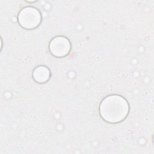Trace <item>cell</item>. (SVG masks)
Masks as SVG:
<instances>
[{
	"label": "cell",
	"instance_id": "3957f363",
	"mask_svg": "<svg viewBox=\"0 0 154 154\" xmlns=\"http://www.w3.org/2000/svg\"><path fill=\"white\" fill-rule=\"evenodd\" d=\"M49 49L52 55L60 58L69 54L71 49V45L67 38L64 36H57L51 40Z\"/></svg>",
	"mask_w": 154,
	"mask_h": 154
},
{
	"label": "cell",
	"instance_id": "277c9868",
	"mask_svg": "<svg viewBox=\"0 0 154 154\" xmlns=\"http://www.w3.org/2000/svg\"><path fill=\"white\" fill-rule=\"evenodd\" d=\"M51 76L49 69L44 66H39L34 69L32 72V77L34 81L38 83L47 82Z\"/></svg>",
	"mask_w": 154,
	"mask_h": 154
},
{
	"label": "cell",
	"instance_id": "7a4b0ae2",
	"mask_svg": "<svg viewBox=\"0 0 154 154\" xmlns=\"http://www.w3.org/2000/svg\"><path fill=\"white\" fill-rule=\"evenodd\" d=\"M17 20L22 28L31 29L37 28L40 25L42 21V16L36 8L26 7L19 11Z\"/></svg>",
	"mask_w": 154,
	"mask_h": 154
},
{
	"label": "cell",
	"instance_id": "6da1fadb",
	"mask_svg": "<svg viewBox=\"0 0 154 154\" xmlns=\"http://www.w3.org/2000/svg\"><path fill=\"white\" fill-rule=\"evenodd\" d=\"M129 111L127 100L122 96L111 94L105 97L100 102L99 114L103 120L110 123L123 121Z\"/></svg>",
	"mask_w": 154,
	"mask_h": 154
}]
</instances>
